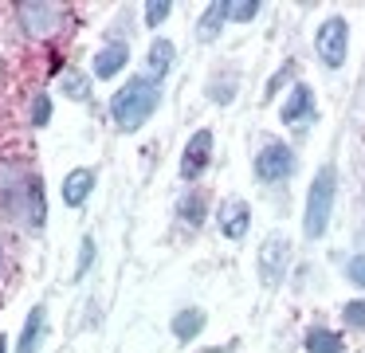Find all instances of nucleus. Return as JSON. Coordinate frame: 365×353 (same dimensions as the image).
<instances>
[{"mask_svg": "<svg viewBox=\"0 0 365 353\" xmlns=\"http://www.w3.org/2000/svg\"><path fill=\"white\" fill-rule=\"evenodd\" d=\"M158 83H150L145 75L130 78V83H122V91L110 98V114L114 122H118V130H138V126L150 122V114L158 110Z\"/></svg>", "mask_w": 365, "mask_h": 353, "instance_id": "obj_1", "label": "nucleus"}, {"mask_svg": "<svg viewBox=\"0 0 365 353\" xmlns=\"http://www.w3.org/2000/svg\"><path fill=\"white\" fill-rule=\"evenodd\" d=\"M91 193H95V169H71L63 177V204L79 208Z\"/></svg>", "mask_w": 365, "mask_h": 353, "instance_id": "obj_11", "label": "nucleus"}, {"mask_svg": "<svg viewBox=\"0 0 365 353\" xmlns=\"http://www.w3.org/2000/svg\"><path fill=\"white\" fill-rule=\"evenodd\" d=\"M126 59H130V47L122 44V39L106 44L103 51L95 55V63H91V67H95V78H114L122 67H126Z\"/></svg>", "mask_w": 365, "mask_h": 353, "instance_id": "obj_10", "label": "nucleus"}, {"mask_svg": "<svg viewBox=\"0 0 365 353\" xmlns=\"http://www.w3.org/2000/svg\"><path fill=\"white\" fill-rule=\"evenodd\" d=\"M341 318H346L349 326L365 329V298H354V302H346V310H341Z\"/></svg>", "mask_w": 365, "mask_h": 353, "instance_id": "obj_20", "label": "nucleus"}, {"mask_svg": "<svg viewBox=\"0 0 365 353\" xmlns=\"http://www.w3.org/2000/svg\"><path fill=\"white\" fill-rule=\"evenodd\" d=\"M200 329H205V314H200L197 306H189V310H181L173 318V337H177V342H192Z\"/></svg>", "mask_w": 365, "mask_h": 353, "instance_id": "obj_16", "label": "nucleus"}, {"mask_svg": "<svg viewBox=\"0 0 365 353\" xmlns=\"http://www.w3.org/2000/svg\"><path fill=\"white\" fill-rule=\"evenodd\" d=\"M59 12L51 4H20V24H24L32 36H48L51 28H56Z\"/></svg>", "mask_w": 365, "mask_h": 353, "instance_id": "obj_12", "label": "nucleus"}, {"mask_svg": "<svg viewBox=\"0 0 365 353\" xmlns=\"http://www.w3.org/2000/svg\"><path fill=\"white\" fill-rule=\"evenodd\" d=\"M287 263H291V240L287 235H267L259 247V282L263 287H279L287 275Z\"/></svg>", "mask_w": 365, "mask_h": 353, "instance_id": "obj_5", "label": "nucleus"}, {"mask_svg": "<svg viewBox=\"0 0 365 353\" xmlns=\"http://www.w3.org/2000/svg\"><path fill=\"white\" fill-rule=\"evenodd\" d=\"M51 122V98L48 94H36L32 102V126H48Z\"/></svg>", "mask_w": 365, "mask_h": 353, "instance_id": "obj_19", "label": "nucleus"}, {"mask_svg": "<svg viewBox=\"0 0 365 353\" xmlns=\"http://www.w3.org/2000/svg\"><path fill=\"white\" fill-rule=\"evenodd\" d=\"M224 20H228V0H216V4H208V12L200 16L197 36L200 39H216V36H220V28H224Z\"/></svg>", "mask_w": 365, "mask_h": 353, "instance_id": "obj_15", "label": "nucleus"}, {"mask_svg": "<svg viewBox=\"0 0 365 353\" xmlns=\"http://www.w3.org/2000/svg\"><path fill=\"white\" fill-rule=\"evenodd\" d=\"M259 16V0H228V20H236V24H247V20H255Z\"/></svg>", "mask_w": 365, "mask_h": 353, "instance_id": "obj_18", "label": "nucleus"}, {"mask_svg": "<svg viewBox=\"0 0 365 353\" xmlns=\"http://www.w3.org/2000/svg\"><path fill=\"white\" fill-rule=\"evenodd\" d=\"M346 275L354 279V287H365V255H357V259H349V267H346Z\"/></svg>", "mask_w": 365, "mask_h": 353, "instance_id": "obj_25", "label": "nucleus"}, {"mask_svg": "<svg viewBox=\"0 0 365 353\" xmlns=\"http://www.w3.org/2000/svg\"><path fill=\"white\" fill-rule=\"evenodd\" d=\"M0 353H9V337H0Z\"/></svg>", "mask_w": 365, "mask_h": 353, "instance_id": "obj_26", "label": "nucleus"}, {"mask_svg": "<svg viewBox=\"0 0 365 353\" xmlns=\"http://www.w3.org/2000/svg\"><path fill=\"white\" fill-rule=\"evenodd\" d=\"M208 216V196L205 193H185L181 200H177V220H185V224H205Z\"/></svg>", "mask_w": 365, "mask_h": 353, "instance_id": "obj_14", "label": "nucleus"}, {"mask_svg": "<svg viewBox=\"0 0 365 353\" xmlns=\"http://www.w3.org/2000/svg\"><path fill=\"white\" fill-rule=\"evenodd\" d=\"M173 59H177V47L169 44V39H153L150 55H145V78H150V83H161V78L169 75V67H173Z\"/></svg>", "mask_w": 365, "mask_h": 353, "instance_id": "obj_8", "label": "nucleus"}, {"mask_svg": "<svg viewBox=\"0 0 365 353\" xmlns=\"http://www.w3.org/2000/svg\"><path fill=\"white\" fill-rule=\"evenodd\" d=\"M314 51H318V59H322L330 71H338L341 63H346V51H349V24L341 20V16H330V20L318 28Z\"/></svg>", "mask_w": 365, "mask_h": 353, "instance_id": "obj_3", "label": "nucleus"}, {"mask_svg": "<svg viewBox=\"0 0 365 353\" xmlns=\"http://www.w3.org/2000/svg\"><path fill=\"white\" fill-rule=\"evenodd\" d=\"M294 173V149L287 141H267V145L255 153V177L263 185H279Z\"/></svg>", "mask_w": 365, "mask_h": 353, "instance_id": "obj_4", "label": "nucleus"}, {"mask_svg": "<svg viewBox=\"0 0 365 353\" xmlns=\"http://www.w3.org/2000/svg\"><path fill=\"white\" fill-rule=\"evenodd\" d=\"M165 16H169V0H150V8H145V24L158 28V24H165Z\"/></svg>", "mask_w": 365, "mask_h": 353, "instance_id": "obj_23", "label": "nucleus"}, {"mask_svg": "<svg viewBox=\"0 0 365 353\" xmlns=\"http://www.w3.org/2000/svg\"><path fill=\"white\" fill-rule=\"evenodd\" d=\"M334 193H338V173H334V165H322L310 180L307 208H302V235L307 240H318L326 232V224L334 216Z\"/></svg>", "mask_w": 365, "mask_h": 353, "instance_id": "obj_2", "label": "nucleus"}, {"mask_svg": "<svg viewBox=\"0 0 365 353\" xmlns=\"http://www.w3.org/2000/svg\"><path fill=\"white\" fill-rule=\"evenodd\" d=\"M91 263H95V240H83V247H79V267H75V279H83V275L91 271Z\"/></svg>", "mask_w": 365, "mask_h": 353, "instance_id": "obj_21", "label": "nucleus"}, {"mask_svg": "<svg viewBox=\"0 0 365 353\" xmlns=\"http://www.w3.org/2000/svg\"><path fill=\"white\" fill-rule=\"evenodd\" d=\"M310 110H314V91H310L307 83H294L291 98L283 102V110H279V118H283V122H299V118H307Z\"/></svg>", "mask_w": 365, "mask_h": 353, "instance_id": "obj_13", "label": "nucleus"}, {"mask_svg": "<svg viewBox=\"0 0 365 353\" xmlns=\"http://www.w3.org/2000/svg\"><path fill=\"white\" fill-rule=\"evenodd\" d=\"M307 349H310V353H341V337L334 334V329L314 326V329L307 334Z\"/></svg>", "mask_w": 365, "mask_h": 353, "instance_id": "obj_17", "label": "nucleus"}, {"mask_svg": "<svg viewBox=\"0 0 365 353\" xmlns=\"http://www.w3.org/2000/svg\"><path fill=\"white\" fill-rule=\"evenodd\" d=\"M220 232L228 235V240H244L247 235V227H252V208H247V200H224L220 204Z\"/></svg>", "mask_w": 365, "mask_h": 353, "instance_id": "obj_7", "label": "nucleus"}, {"mask_svg": "<svg viewBox=\"0 0 365 353\" xmlns=\"http://www.w3.org/2000/svg\"><path fill=\"white\" fill-rule=\"evenodd\" d=\"M291 75H294V63H283V67H279V75H271V78H267V98H275L279 86H283Z\"/></svg>", "mask_w": 365, "mask_h": 353, "instance_id": "obj_24", "label": "nucleus"}, {"mask_svg": "<svg viewBox=\"0 0 365 353\" xmlns=\"http://www.w3.org/2000/svg\"><path fill=\"white\" fill-rule=\"evenodd\" d=\"M208 161H212V130H197L189 138V145H185V153H181V177L197 180L200 173L208 169Z\"/></svg>", "mask_w": 365, "mask_h": 353, "instance_id": "obj_6", "label": "nucleus"}, {"mask_svg": "<svg viewBox=\"0 0 365 353\" xmlns=\"http://www.w3.org/2000/svg\"><path fill=\"white\" fill-rule=\"evenodd\" d=\"M63 91L75 94V98H87V94H91V83H87L83 75H75V71H71V75H63Z\"/></svg>", "mask_w": 365, "mask_h": 353, "instance_id": "obj_22", "label": "nucleus"}, {"mask_svg": "<svg viewBox=\"0 0 365 353\" xmlns=\"http://www.w3.org/2000/svg\"><path fill=\"white\" fill-rule=\"evenodd\" d=\"M48 334V310L43 306H32V314L24 318V329H20V342H16V353H36Z\"/></svg>", "mask_w": 365, "mask_h": 353, "instance_id": "obj_9", "label": "nucleus"}]
</instances>
